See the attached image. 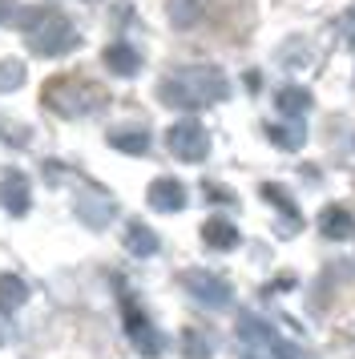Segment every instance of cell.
Listing matches in <instances>:
<instances>
[{
  "label": "cell",
  "instance_id": "obj_13",
  "mask_svg": "<svg viewBox=\"0 0 355 359\" xmlns=\"http://www.w3.org/2000/svg\"><path fill=\"white\" fill-rule=\"evenodd\" d=\"M126 246H129V255L149 259V255L158 250V234L145 226V222H129V226H126Z\"/></svg>",
  "mask_w": 355,
  "mask_h": 359
},
{
  "label": "cell",
  "instance_id": "obj_16",
  "mask_svg": "<svg viewBox=\"0 0 355 359\" xmlns=\"http://www.w3.org/2000/svg\"><path fill=\"white\" fill-rule=\"evenodd\" d=\"M25 299H29V287H25L20 278L16 275H0V311H16Z\"/></svg>",
  "mask_w": 355,
  "mask_h": 359
},
{
  "label": "cell",
  "instance_id": "obj_7",
  "mask_svg": "<svg viewBox=\"0 0 355 359\" xmlns=\"http://www.w3.org/2000/svg\"><path fill=\"white\" fill-rule=\"evenodd\" d=\"M182 287L202 303V307H226L230 303V283L226 278H218V275H210V271H186L182 275Z\"/></svg>",
  "mask_w": 355,
  "mask_h": 359
},
{
  "label": "cell",
  "instance_id": "obj_11",
  "mask_svg": "<svg viewBox=\"0 0 355 359\" xmlns=\"http://www.w3.org/2000/svg\"><path fill=\"white\" fill-rule=\"evenodd\" d=\"M202 243L210 250H234L239 246V226L226 222V218H210L206 226H202Z\"/></svg>",
  "mask_w": 355,
  "mask_h": 359
},
{
  "label": "cell",
  "instance_id": "obj_20",
  "mask_svg": "<svg viewBox=\"0 0 355 359\" xmlns=\"http://www.w3.org/2000/svg\"><path fill=\"white\" fill-rule=\"evenodd\" d=\"M77 214L97 230V226H105V222L113 218V206H109V202H97V206H89V198H77Z\"/></svg>",
  "mask_w": 355,
  "mask_h": 359
},
{
  "label": "cell",
  "instance_id": "obj_9",
  "mask_svg": "<svg viewBox=\"0 0 355 359\" xmlns=\"http://www.w3.org/2000/svg\"><path fill=\"white\" fill-rule=\"evenodd\" d=\"M149 206L161 214H178L182 206H186V186L178 178H158V182H149Z\"/></svg>",
  "mask_w": 355,
  "mask_h": 359
},
{
  "label": "cell",
  "instance_id": "obj_24",
  "mask_svg": "<svg viewBox=\"0 0 355 359\" xmlns=\"http://www.w3.org/2000/svg\"><path fill=\"white\" fill-rule=\"evenodd\" d=\"M206 194H210V202H230V194L218 190V186H206Z\"/></svg>",
  "mask_w": 355,
  "mask_h": 359
},
{
  "label": "cell",
  "instance_id": "obj_3",
  "mask_svg": "<svg viewBox=\"0 0 355 359\" xmlns=\"http://www.w3.org/2000/svg\"><path fill=\"white\" fill-rule=\"evenodd\" d=\"M41 101L61 117H81V114H93V109L105 105V89L97 81H89V77L65 73V77H48L45 89H41Z\"/></svg>",
  "mask_w": 355,
  "mask_h": 359
},
{
  "label": "cell",
  "instance_id": "obj_21",
  "mask_svg": "<svg viewBox=\"0 0 355 359\" xmlns=\"http://www.w3.org/2000/svg\"><path fill=\"white\" fill-rule=\"evenodd\" d=\"M262 198H267V202H274V206L287 214L290 222H299V210H295V202H290V194L283 190V186H271V182H267V186H262Z\"/></svg>",
  "mask_w": 355,
  "mask_h": 359
},
{
  "label": "cell",
  "instance_id": "obj_17",
  "mask_svg": "<svg viewBox=\"0 0 355 359\" xmlns=\"http://www.w3.org/2000/svg\"><path fill=\"white\" fill-rule=\"evenodd\" d=\"M182 355L186 359H210V339L202 331L186 327V331H182Z\"/></svg>",
  "mask_w": 355,
  "mask_h": 359
},
{
  "label": "cell",
  "instance_id": "obj_15",
  "mask_svg": "<svg viewBox=\"0 0 355 359\" xmlns=\"http://www.w3.org/2000/svg\"><path fill=\"white\" fill-rule=\"evenodd\" d=\"M274 105H279L287 117H303L307 109H311V93H307L303 85H287V89H279Z\"/></svg>",
  "mask_w": 355,
  "mask_h": 359
},
{
  "label": "cell",
  "instance_id": "obj_23",
  "mask_svg": "<svg viewBox=\"0 0 355 359\" xmlns=\"http://www.w3.org/2000/svg\"><path fill=\"white\" fill-rule=\"evenodd\" d=\"M8 339H13V323H8V319H4V311H0V347H4Z\"/></svg>",
  "mask_w": 355,
  "mask_h": 359
},
{
  "label": "cell",
  "instance_id": "obj_14",
  "mask_svg": "<svg viewBox=\"0 0 355 359\" xmlns=\"http://www.w3.org/2000/svg\"><path fill=\"white\" fill-rule=\"evenodd\" d=\"M319 230L327 234V238H347L351 234V214L343 210V206H323V214H319Z\"/></svg>",
  "mask_w": 355,
  "mask_h": 359
},
{
  "label": "cell",
  "instance_id": "obj_1",
  "mask_svg": "<svg viewBox=\"0 0 355 359\" xmlns=\"http://www.w3.org/2000/svg\"><path fill=\"white\" fill-rule=\"evenodd\" d=\"M230 85L214 65H194V69H178L166 81H158V97L166 105H178V109H198V105H214V101H226Z\"/></svg>",
  "mask_w": 355,
  "mask_h": 359
},
{
  "label": "cell",
  "instance_id": "obj_6",
  "mask_svg": "<svg viewBox=\"0 0 355 359\" xmlns=\"http://www.w3.org/2000/svg\"><path fill=\"white\" fill-rule=\"evenodd\" d=\"M126 335H129V343H133V347H138L145 359H158L161 351H166V339H161V331L149 323L142 311L133 307V303H126Z\"/></svg>",
  "mask_w": 355,
  "mask_h": 359
},
{
  "label": "cell",
  "instance_id": "obj_8",
  "mask_svg": "<svg viewBox=\"0 0 355 359\" xmlns=\"http://www.w3.org/2000/svg\"><path fill=\"white\" fill-rule=\"evenodd\" d=\"M29 198H32V190H29V178L20 174V170H8L4 178H0V202H4V210L8 214H29Z\"/></svg>",
  "mask_w": 355,
  "mask_h": 359
},
{
  "label": "cell",
  "instance_id": "obj_18",
  "mask_svg": "<svg viewBox=\"0 0 355 359\" xmlns=\"http://www.w3.org/2000/svg\"><path fill=\"white\" fill-rule=\"evenodd\" d=\"M267 137H271L279 149H303V130H295V126H267Z\"/></svg>",
  "mask_w": 355,
  "mask_h": 359
},
{
  "label": "cell",
  "instance_id": "obj_2",
  "mask_svg": "<svg viewBox=\"0 0 355 359\" xmlns=\"http://www.w3.org/2000/svg\"><path fill=\"white\" fill-rule=\"evenodd\" d=\"M20 20H25V45H29L36 57H61V53L81 45L73 20L65 17V13H57V8H48V4L20 13Z\"/></svg>",
  "mask_w": 355,
  "mask_h": 359
},
{
  "label": "cell",
  "instance_id": "obj_4",
  "mask_svg": "<svg viewBox=\"0 0 355 359\" xmlns=\"http://www.w3.org/2000/svg\"><path fill=\"white\" fill-rule=\"evenodd\" d=\"M239 335H242V347H246V359H307L299 347L279 339L267 323H258L255 315L239 319Z\"/></svg>",
  "mask_w": 355,
  "mask_h": 359
},
{
  "label": "cell",
  "instance_id": "obj_10",
  "mask_svg": "<svg viewBox=\"0 0 355 359\" xmlns=\"http://www.w3.org/2000/svg\"><path fill=\"white\" fill-rule=\"evenodd\" d=\"M101 61H105V69H109V73H117V77H133V73L142 69V57L129 49V45H121V41L101 53Z\"/></svg>",
  "mask_w": 355,
  "mask_h": 359
},
{
  "label": "cell",
  "instance_id": "obj_19",
  "mask_svg": "<svg viewBox=\"0 0 355 359\" xmlns=\"http://www.w3.org/2000/svg\"><path fill=\"white\" fill-rule=\"evenodd\" d=\"M25 85V65L16 61V57H4L0 61V93H13Z\"/></svg>",
  "mask_w": 355,
  "mask_h": 359
},
{
  "label": "cell",
  "instance_id": "obj_22",
  "mask_svg": "<svg viewBox=\"0 0 355 359\" xmlns=\"http://www.w3.org/2000/svg\"><path fill=\"white\" fill-rule=\"evenodd\" d=\"M20 17V4L16 0H0V25H13Z\"/></svg>",
  "mask_w": 355,
  "mask_h": 359
},
{
  "label": "cell",
  "instance_id": "obj_5",
  "mask_svg": "<svg viewBox=\"0 0 355 359\" xmlns=\"http://www.w3.org/2000/svg\"><path fill=\"white\" fill-rule=\"evenodd\" d=\"M166 146H170V154L182 158V162H202L210 154V137L198 121H178V126H170V133H166Z\"/></svg>",
  "mask_w": 355,
  "mask_h": 359
},
{
  "label": "cell",
  "instance_id": "obj_12",
  "mask_svg": "<svg viewBox=\"0 0 355 359\" xmlns=\"http://www.w3.org/2000/svg\"><path fill=\"white\" fill-rule=\"evenodd\" d=\"M109 146L121 149V154H133V158H142L145 149H149V133L138 130V126H117L109 130Z\"/></svg>",
  "mask_w": 355,
  "mask_h": 359
}]
</instances>
